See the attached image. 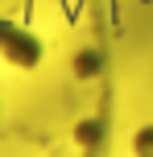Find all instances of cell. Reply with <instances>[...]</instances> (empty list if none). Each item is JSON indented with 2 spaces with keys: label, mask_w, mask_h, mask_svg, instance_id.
Masks as SVG:
<instances>
[{
  "label": "cell",
  "mask_w": 153,
  "mask_h": 157,
  "mask_svg": "<svg viewBox=\"0 0 153 157\" xmlns=\"http://www.w3.org/2000/svg\"><path fill=\"white\" fill-rule=\"evenodd\" d=\"M0 54H4L13 66H37L41 46H37L33 33H25V29H17V25L0 21Z\"/></svg>",
  "instance_id": "6da1fadb"
},
{
  "label": "cell",
  "mask_w": 153,
  "mask_h": 157,
  "mask_svg": "<svg viewBox=\"0 0 153 157\" xmlns=\"http://www.w3.org/2000/svg\"><path fill=\"white\" fill-rule=\"evenodd\" d=\"M137 149H141V153H153V128H145V132H141Z\"/></svg>",
  "instance_id": "7a4b0ae2"
}]
</instances>
